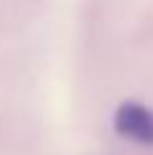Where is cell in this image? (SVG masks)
I'll return each instance as SVG.
<instances>
[{"label":"cell","instance_id":"obj_1","mask_svg":"<svg viewBox=\"0 0 153 155\" xmlns=\"http://www.w3.org/2000/svg\"><path fill=\"white\" fill-rule=\"evenodd\" d=\"M112 127L120 137L135 145L153 147V109L138 99H125L112 112Z\"/></svg>","mask_w":153,"mask_h":155}]
</instances>
